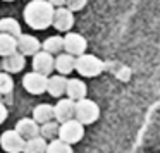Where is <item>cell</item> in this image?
Listing matches in <instances>:
<instances>
[{
	"label": "cell",
	"mask_w": 160,
	"mask_h": 153,
	"mask_svg": "<svg viewBox=\"0 0 160 153\" xmlns=\"http://www.w3.org/2000/svg\"><path fill=\"white\" fill-rule=\"evenodd\" d=\"M53 5L47 0H31L24 7V21L33 29H47L53 19Z\"/></svg>",
	"instance_id": "6da1fadb"
},
{
	"label": "cell",
	"mask_w": 160,
	"mask_h": 153,
	"mask_svg": "<svg viewBox=\"0 0 160 153\" xmlns=\"http://www.w3.org/2000/svg\"><path fill=\"white\" fill-rule=\"evenodd\" d=\"M74 69H76L83 77H95V76L103 72L105 64L102 62V59L91 55V53H83V55L76 57Z\"/></svg>",
	"instance_id": "7a4b0ae2"
},
{
	"label": "cell",
	"mask_w": 160,
	"mask_h": 153,
	"mask_svg": "<svg viewBox=\"0 0 160 153\" xmlns=\"http://www.w3.org/2000/svg\"><path fill=\"white\" fill-rule=\"evenodd\" d=\"M74 117H76L78 122L81 124H93L95 121H98L100 117V107L95 103L93 100H88V98H83V100L74 101Z\"/></svg>",
	"instance_id": "3957f363"
},
{
	"label": "cell",
	"mask_w": 160,
	"mask_h": 153,
	"mask_svg": "<svg viewBox=\"0 0 160 153\" xmlns=\"http://www.w3.org/2000/svg\"><path fill=\"white\" fill-rule=\"evenodd\" d=\"M59 139L67 145H74V143L81 141L84 136V127L81 122H78L76 119H71V121H66L60 124L59 127Z\"/></svg>",
	"instance_id": "277c9868"
},
{
	"label": "cell",
	"mask_w": 160,
	"mask_h": 153,
	"mask_svg": "<svg viewBox=\"0 0 160 153\" xmlns=\"http://www.w3.org/2000/svg\"><path fill=\"white\" fill-rule=\"evenodd\" d=\"M62 40H64V50H66V53H69V55L79 57L86 52V47H88L86 38L81 36L79 33H67Z\"/></svg>",
	"instance_id": "5b68a950"
},
{
	"label": "cell",
	"mask_w": 160,
	"mask_h": 153,
	"mask_svg": "<svg viewBox=\"0 0 160 153\" xmlns=\"http://www.w3.org/2000/svg\"><path fill=\"white\" fill-rule=\"evenodd\" d=\"M47 83H48V77L38 72H28L22 77V86L31 95H42L43 91H47Z\"/></svg>",
	"instance_id": "8992f818"
},
{
	"label": "cell",
	"mask_w": 160,
	"mask_h": 153,
	"mask_svg": "<svg viewBox=\"0 0 160 153\" xmlns=\"http://www.w3.org/2000/svg\"><path fill=\"white\" fill-rule=\"evenodd\" d=\"M26 141L12 129V131H5L0 136V146L7 153H21L24 150Z\"/></svg>",
	"instance_id": "52a82bcc"
},
{
	"label": "cell",
	"mask_w": 160,
	"mask_h": 153,
	"mask_svg": "<svg viewBox=\"0 0 160 153\" xmlns=\"http://www.w3.org/2000/svg\"><path fill=\"white\" fill-rule=\"evenodd\" d=\"M52 24L57 31H71V28L74 26V14L67 7H59L53 12Z\"/></svg>",
	"instance_id": "ba28073f"
},
{
	"label": "cell",
	"mask_w": 160,
	"mask_h": 153,
	"mask_svg": "<svg viewBox=\"0 0 160 153\" xmlns=\"http://www.w3.org/2000/svg\"><path fill=\"white\" fill-rule=\"evenodd\" d=\"M53 71V57L47 52H38L33 55V72L43 74V76H48Z\"/></svg>",
	"instance_id": "9c48e42d"
},
{
	"label": "cell",
	"mask_w": 160,
	"mask_h": 153,
	"mask_svg": "<svg viewBox=\"0 0 160 153\" xmlns=\"http://www.w3.org/2000/svg\"><path fill=\"white\" fill-rule=\"evenodd\" d=\"M53 117L57 119V122H66L71 121L74 117V100L71 98H62L57 101V105L53 107Z\"/></svg>",
	"instance_id": "30bf717a"
},
{
	"label": "cell",
	"mask_w": 160,
	"mask_h": 153,
	"mask_svg": "<svg viewBox=\"0 0 160 153\" xmlns=\"http://www.w3.org/2000/svg\"><path fill=\"white\" fill-rule=\"evenodd\" d=\"M18 40V48H19V53L22 55H35V53L40 52L42 48V43L38 42V38H35L33 35H21Z\"/></svg>",
	"instance_id": "8fae6325"
},
{
	"label": "cell",
	"mask_w": 160,
	"mask_h": 153,
	"mask_svg": "<svg viewBox=\"0 0 160 153\" xmlns=\"http://www.w3.org/2000/svg\"><path fill=\"white\" fill-rule=\"evenodd\" d=\"M26 66V59L22 53L19 52H14L11 53V55L4 57V60H2V64H0V67L4 69V72L7 74H12V72H19V71H22Z\"/></svg>",
	"instance_id": "7c38bea8"
},
{
	"label": "cell",
	"mask_w": 160,
	"mask_h": 153,
	"mask_svg": "<svg viewBox=\"0 0 160 153\" xmlns=\"http://www.w3.org/2000/svg\"><path fill=\"white\" fill-rule=\"evenodd\" d=\"M16 132L21 136L22 139H31L36 138L40 134V126L38 122H35L33 119H21V121L16 124Z\"/></svg>",
	"instance_id": "4fadbf2b"
},
{
	"label": "cell",
	"mask_w": 160,
	"mask_h": 153,
	"mask_svg": "<svg viewBox=\"0 0 160 153\" xmlns=\"http://www.w3.org/2000/svg\"><path fill=\"white\" fill-rule=\"evenodd\" d=\"M74 64H76V57L69 55V53H59L53 59V69L60 76H67L74 71Z\"/></svg>",
	"instance_id": "5bb4252c"
},
{
	"label": "cell",
	"mask_w": 160,
	"mask_h": 153,
	"mask_svg": "<svg viewBox=\"0 0 160 153\" xmlns=\"http://www.w3.org/2000/svg\"><path fill=\"white\" fill-rule=\"evenodd\" d=\"M66 93H67V98L71 100H83L86 98V84L83 83L81 79H67V86H66Z\"/></svg>",
	"instance_id": "9a60e30c"
},
{
	"label": "cell",
	"mask_w": 160,
	"mask_h": 153,
	"mask_svg": "<svg viewBox=\"0 0 160 153\" xmlns=\"http://www.w3.org/2000/svg\"><path fill=\"white\" fill-rule=\"evenodd\" d=\"M66 86H67V77L57 74V76L48 77V83H47V91H48L52 96L60 98L64 93H66Z\"/></svg>",
	"instance_id": "2e32d148"
},
{
	"label": "cell",
	"mask_w": 160,
	"mask_h": 153,
	"mask_svg": "<svg viewBox=\"0 0 160 153\" xmlns=\"http://www.w3.org/2000/svg\"><path fill=\"white\" fill-rule=\"evenodd\" d=\"M0 33L9 35V36H12V38H19V36L22 35L21 24H19L14 17H2L0 19Z\"/></svg>",
	"instance_id": "e0dca14e"
},
{
	"label": "cell",
	"mask_w": 160,
	"mask_h": 153,
	"mask_svg": "<svg viewBox=\"0 0 160 153\" xmlns=\"http://www.w3.org/2000/svg\"><path fill=\"white\" fill-rule=\"evenodd\" d=\"M53 119V107L48 103H42L33 110V121L40 122V124H45V122L52 121Z\"/></svg>",
	"instance_id": "ac0fdd59"
},
{
	"label": "cell",
	"mask_w": 160,
	"mask_h": 153,
	"mask_svg": "<svg viewBox=\"0 0 160 153\" xmlns=\"http://www.w3.org/2000/svg\"><path fill=\"white\" fill-rule=\"evenodd\" d=\"M14 52H18V40L0 33V57H7Z\"/></svg>",
	"instance_id": "d6986e66"
},
{
	"label": "cell",
	"mask_w": 160,
	"mask_h": 153,
	"mask_svg": "<svg viewBox=\"0 0 160 153\" xmlns=\"http://www.w3.org/2000/svg\"><path fill=\"white\" fill-rule=\"evenodd\" d=\"M43 52L50 53V55H55V53H60L64 50V40L62 36H50L45 42L42 43Z\"/></svg>",
	"instance_id": "ffe728a7"
},
{
	"label": "cell",
	"mask_w": 160,
	"mask_h": 153,
	"mask_svg": "<svg viewBox=\"0 0 160 153\" xmlns=\"http://www.w3.org/2000/svg\"><path fill=\"white\" fill-rule=\"evenodd\" d=\"M22 151L24 153H47V139L40 138V136L28 139Z\"/></svg>",
	"instance_id": "44dd1931"
},
{
	"label": "cell",
	"mask_w": 160,
	"mask_h": 153,
	"mask_svg": "<svg viewBox=\"0 0 160 153\" xmlns=\"http://www.w3.org/2000/svg\"><path fill=\"white\" fill-rule=\"evenodd\" d=\"M47 153H72V148L60 139H53L47 145Z\"/></svg>",
	"instance_id": "7402d4cb"
},
{
	"label": "cell",
	"mask_w": 160,
	"mask_h": 153,
	"mask_svg": "<svg viewBox=\"0 0 160 153\" xmlns=\"http://www.w3.org/2000/svg\"><path fill=\"white\" fill-rule=\"evenodd\" d=\"M57 132H59V124H57V122H52V121L45 122V124L40 127V134L45 139H52Z\"/></svg>",
	"instance_id": "603a6c76"
},
{
	"label": "cell",
	"mask_w": 160,
	"mask_h": 153,
	"mask_svg": "<svg viewBox=\"0 0 160 153\" xmlns=\"http://www.w3.org/2000/svg\"><path fill=\"white\" fill-rule=\"evenodd\" d=\"M14 88V81H12L11 74L0 72V95H9Z\"/></svg>",
	"instance_id": "cb8c5ba5"
},
{
	"label": "cell",
	"mask_w": 160,
	"mask_h": 153,
	"mask_svg": "<svg viewBox=\"0 0 160 153\" xmlns=\"http://www.w3.org/2000/svg\"><path fill=\"white\" fill-rule=\"evenodd\" d=\"M88 4V0H66V5L71 12H78V11H83L84 5Z\"/></svg>",
	"instance_id": "d4e9b609"
},
{
	"label": "cell",
	"mask_w": 160,
	"mask_h": 153,
	"mask_svg": "<svg viewBox=\"0 0 160 153\" xmlns=\"http://www.w3.org/2000/svg\"><path fill=\"white\" fill-rule=\"evenodd\" d=\"M7 119V108H5V105L0 101V124Z\"/></svg>",
	"instance_id": "484cf974"
},
{
	"label": "cell",
	"mask_w": 160,
	"mask_h": 153,
	"mask_svg": "<svg viewBox=\"0 0 160 153\" xmlns=\"http://www.w3.org/2000/svg\"><path fill=\"white\" fill-rule=\"evenodd\" d=\"M47 2H50L52 5H57V7H62V5H66V0H47Z\"/></svg>",
	"instance_id": "4316f807"
},
{
	"label": "cell",
	"mask_w": 160,
	"mask_h": 153,
	"mask_svg": "<svg viewBox=\"0 0 160 153\" xmlns=\"http://www.w3.org/2000/svg\"><path fill=\"white\" fill-rule=\"evenodd\" d=\"M5 2H12V0H5Z\"/></svg>",
	"instance_id": "83f0119b"
}]
</instances>
